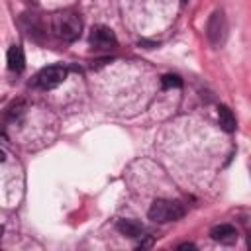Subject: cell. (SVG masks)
<instances>
[{"mask_svg":"<svg viewBox=\"0 0 251 251\" xmlns=\"http://www.w3.org/2000/svg\"><path fill=\"white\" fill-rule=\"evenodd\" d=\"M88 41H90V45H92L94 49H100V51L114 49L116 43H118L116 33H114L110 27H106V25H96V27H92Z\"/></svg>","mask_w":251,"mask_h":251,"instance_id":"4","label":"cell"},{"mask_svg":"<svg viewBox=\"0 0 251 251\" xmlns=\"http://www.w3.org/2000/svg\"><path fill=\"white\" fill-rule=\"evenodd\" d=\"M149 220L159 222V224H167V222H175L180 220L184 216V206L176 200H155L147 212Z\"/></svg>","mask_w":251,"mask_h":251,"instance_id":"2","label":"cell"},{"mask_svg":"<svg viewBox=\"0 0 251 251\" xmlns=\"http://www.w3.org/2000/svg\"><path fill=\"white\" fill-rule=\"evenodd\" d=\"M247 245H249V247H251V237H249V239H247Z\"/></svg>","mask_w":251,"mask_h":251,"instance_id":"13","label":"cell"},{"mask_svg":"<svg viewBox=\"0 0 251 251\" xmlns=\"http://www.w3.org/2000/svg\"><path fill=\"white\" fill-rule=\"evenodd\" d=\"M22 114V102H14L8 110H6V118L8 120H12V118H16V116H20Z\"/></svg>","mask_w":251,"mask_h":251,"instance_id":"11","label":"cell"},{"mask_svg":"<svg viewBox=\"0 0 251 251\" xmlns=\"http://www.w3.org/2000/svg\"><path fill=\"white\" fill-rule=\"evenodd\" d=\"M180 2H182V4H186V2H188V0H180Z\"/></svg>","mask_w":251,"mask_h":251,"instance_id":"14","label":"cell"},{"mask_svg":"<svg viewBox=\"0 0 251 251\" xmlns=\"http://www.w3.org/2000/svg\"><path fill=\"white\" fill-rule=\"evenodd\" d=\"M218 122H220V127H222L224 131H227V133L235 131V116H233L231 110H229L227 106H224V104L218 108Z\"/></svg>","mask_w":251,"mask_h":251,"instance_id":"9","label":"cell"},{"mask_svg":"<svg viewBox=\"0 0 251 251\" xmlns=\"http://www.w3.org/2000/svg\"><path fill=\"white\" fill-rule=\"evenodd\" d=\"M176 249H196V247H194L192 243H180V245H178Z\"/></svg>","mask_w":251,"mask_h":251,"instance_id":"12","label":"cell"},{"mask_svg":"<svg viewBox=\"0 0 251 251\" xmlns=\"http://www.w3.org/2000/svg\"><path fill=\"white\" fill-rule=\"evenodd\" d=\"M206 33H208V39L214 47H220L226 39V20H224V12L222 10H216L210 20H208V27H206Z\"/></svg>","mask_w":251,"mask_h":251,"instance_id":"5","label":"cell"},{"mask_svg":"<svg viewBox=\"0 0 251 251\" xmlns=\"http://www.w3.org/2000/svg\"><path fill=\"white\" fill-rule=\"evenodd\" d=\"M82 24L75 12H59L53 16V31L63 41H75L80 35Z\"/></svg>","mask_w":251,"mask_h":251,"instance_id":"1","label":"cell"},{"mask_svg":"<svg viewBox=\"0 0 251 251\" xmlns=\"http://www.w3.org/2000/svg\"><path fill=\"white\" fill-rule=\"evenodd\" d=\"M25 67V57H24V51L20 45H12L8 49V69L14 71V73H22Z\"/></svg>","mask_w":251,"mask_h":251,"instance_id":"7","label":"cell"},{"mask_svg":"<svg viewBox=\"0 0 251 251\" xmlns=\"http://www.w3.org/2000/svg\"><path fill=\"white\" fill-rule=\"evenodd\" d=\"M163 88H178L180 84H182V80H180V76H176V75H165L163 76Z\"/></svg>","mask_w":251,"mask_h":251,"instance_id":"10","label":"cell"},{"mask_svg":"<svg viewBox=\"0 0 251 251\" xmlns=\"http://www.w3.org/2000/svg\"><path fill=\"white\" fill-rule=\"evenodd\" d=\"M210 237L214 241H220L224 245H231L237 241V229L229 224H220V226H214L210 229Z\"/></svg>","mask_w":251,"mask_h":251,"instance_id":"6","label":"cell"},{"mask_svg":"<svg viewBox=\"0 0 251 251\" xmlns=\"http://www.w3.org/2000/svg\"><path fill=\"white\" fill-rule=\"evenodd\" d=\"M116 227L126 237H141V233H143V226L137 220H120L116 224Z\"/></svg>","mask_w":251,"mask_h":251,"instance_id":"8","label":"cell"},{"mask_svg":"<svg viewBox=\"0 0 251 251\" xmlns=\"http://www.w3.org/2000/svg\"><path fill=\"white\" fill-rule=\"evenodd\" d=\"M67 78V69L63 65H51V67H45L41 69L35 78H33V84L43 88V90H49V88H55L59 86L63 80Z\"/></svg>","mask_w":251,"mask_h":251,"instance_id":"3","label":"cell"}]
</instances>
